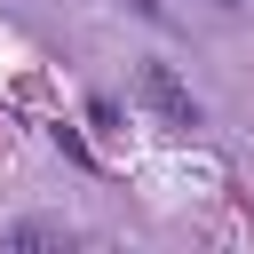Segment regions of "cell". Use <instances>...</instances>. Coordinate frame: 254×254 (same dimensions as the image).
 I'll return each instance as SVG.
<instances>
[{"mask_svg":"<svg viewBox=\"0 0 254 254\" xmlns=\"http://www.w3.org/2000/svg\"><path fill=\"white\" fill-rule=\"evenodd\" d=\"M135 95H143V103H151L167 127H198V95H190V87H183L167 64H143V71H135Z\"/></svg>","mask_w":254,"mask_h":254,"instance_id":"cell-1","label":"cell"},{"mask_svg":"<svg viewBox=\"0 0 254 254\" xmlns=\"http://www.w3.org/2000/svg\"><path fill=\"white\" fill-rule=\"evenodd\" d=\"M56 238H64L56 222H16V230H8V246H56Z\"/></svg>","mask_w":254,"mask_h":254,"instance_id":"cell-2","label":"cell"},{"mask_svg":"<svg viewBox=\"0 0 254 254\" xmlns=\"http://www.w3.org/2000/svg\"><path fill=\"white\" fill-rule=\"evenodd\" d=\"M222 8H230V0H222Z\"/></svg>","mask_w":254,"mask_h":254,"instance_id":"cell-3","label":"cell"}]
</instances>
